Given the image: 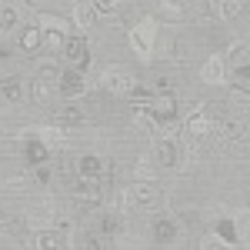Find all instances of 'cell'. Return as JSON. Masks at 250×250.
<instances>
[{
    "instance_id": "1",
    "label": "cell",
    "mask_w": 250,
    "mask_h": 250,
    "mask_svg": "<svg viewBox=\"0 0 250 250\" xmlns=\"http://www.w3.org/2000/svg\"><path fill=\"white\" fill-rule=\"evenodd\" d=\"M157 17H147L144 14V20L140 23H134L130 27V34H127V40H130V50H134L137 57L144 60V63H150L154 60V50H157Z\"/></svg>"
},
{
    "instance_id": "2",
    "label": "cell",
    "mask_w": 250,
    "mask_h": 250,
    "mask_svg": "<svg viewBox=\"0 0 250 250\" xmlns=\"http://www.w3.org/2000/svg\"><path fill=\"white\" fill-rule=\"evenodd\" d=\"M100 83H104V90H107L110 97H127L130 90H134L137 80L130 77L127 67H120V63H107L104 74H100Z\"/></svg>"
},
{
    "instance_id": "3",
    "label": "cell",
    "mask_w": 250,
    "mask_h": 250,
    "mask_svg": "<svg viewBox=\"0 0 250 250\" xmlns=\"http://www.w3.org/2000/svg\"><path fill=\"white\" fill-rule=\"evenodd\" d=\"M157 187L150 180H134L127 190L120 193V200H124V207H154L157 204Z\"/></svg>"
},
{
    "instance_id": "4",
    "label": "cell",
    "mask_w": 250,
    "mask_h": 250,
    "mask_svg": "<svg viewBox=\"0 0 250 250\" xmlns=\"http://www.w3.org/2000/svg\"><path fill=\"white\" fill-rule=\"evenodd\" d=\"M57 90L63 100H80V97H87V77H83V70H63L57 77Z\"/></svg>"
},
{
    "instance_id": "5",
    "label": "cell",
    "mask_w": 250,
    "mask_h": 250,
    "mask_svg": "<svg viewBox=\"0 0 250 250\" xmlns=\"http://www.w3.org/2000/svg\"><path fill=\"white\" fill-rule=\"evenodd\" d=\"M54 224H57V210H54V204L50 200H40L37 207H30L27 213V230H54Z\"/></svg>"
},
{
    "instance_id": "6",
    "label": "cell",
    "mask_w": 250,
    "mask_h": 250,
    "mask_svg": "<svg viewBox=\"0 0 250 250\" xmlns=\"http://www.w3.org/2000/svg\"><path fill=\"white\" fill-rule=\"evenodd\" d=\"M63 57H67V63H74V67L83 70L90 63V43H87V37L83 34H70L67 43H63Z\"/></svg>"
},
{
    "instance_id": "7",
    "label": "cell",
    "mask_w": 250,
    "mask_h": 250,
    "mask_svg": "<svg viewBox=\"0 0 250 250\" xmlns=\"http://www.w3.org/2000/svg\"><path fill=\"white\" fill-rule=\"evenodd\" d=\"M200 80H204L207 87L227 83V57H224V54H210V57L204 60V67H200Z\"/></svg>"
},
{
    "instance_id": "8",
    "label": "cell",
    "mask_w": 250,
    "mask_h": 250,
    "mask_svg": "<svg viewBox=\"0 0 250 250\" xmlns=\"http://www.w3.org/2000/svg\"><path fill=\"white\" fill-rule=\"evenodd\" d=\"M154 160L157 167H164V170H170L180 164V144H177V137H160L154 147Z\"/></svg>"
},
{
    "instance_id": "9",
    "label": "cell",
    "mask_w": 250,
    "mask_h": 250,
    "mask_svg": "<svg viewBox=\"0 0 250 250\" xmlns=\"http://www.w3.org/2000/svg\"><path fill=\"white\" fill-rule=\"evenodd\" d=\"M204 10H207V17L213 20H237L240 17V10H244V0H204Z\"/></svg>"
},
{
    "instance_id": "10",
    "label": "cell",
    "mask_w": 250,
    "mask_h": 250,
    "mask_svg": "<svg viewBox=\"0 0 250 250\" xmlns=\"http://www.w3.org/2000/svg\"><path fill=\"white\" fill-rule=\"evenodd\" d=\"M213 130V117L207 110H193L187 120H184V134L190 137V140H200V137H207Z\"/></svg>"
},
{
    "instance_id": "11",
    "label": "cell",
    "mask_w": 250,
    "mask_h": 250,
    "mask_svg": "<svg viewBox=\"0 0 250 250\" xmlns=\"http://www.w3.org/2000/svg\"><path fill=\"white\" fill-rule=\"evenodd\" d=\"M100 180H104V177H83V173H77V180H74V193H77L80 200H87V204H100V197H104Z\"/></svg>"
},
{
    "instance_id": "12",
    "label": "cell",
    "mask_w": 250,
    "mask_h": 250,
    "mask_svg": "<svg viewBox=\"0 0 250 250\" xmlns=\"http://www.w3.org/2000/svg\"><path fill=\"white\" fill-rule=\"evenodd\" d=\"M213 130L220 140H230V144H240L250 137V127L244 120H213Z\"/></svg>"
},
{
    "instance_id": "13",
    "label": "cell",
    "mask_w": 250,
    "mask_h": 250,
    "mask_svg": "<svg viewBox=\"0 0 250 250\" xmlns=\"http://www.w3.org/2000/svg\"><path fill=\"white\" fill-rule=\"evenodd\" d=\"M150 110H154L157 124L173 120V117H177V97H173L170 90H160V94H154V100H150Z\"/></svg>"
},
{
    "instance_id": "14",
    "label": "cell",
    "mask_w": 250,
    "mask_h": 250,
    "mask_svg": "<svg viewBox=\"0 0 250 250\" xmlns=\"http://www.w3.org/2000/svg\"><path fill=\"white\" fill-rule=\"evenodd\" d=\"M177 233H180L177 220H170V217H160V220L154 224V230H150V237H154L157 247H167V244H173V240H177Z\"/></svg>"
},
{
    "instance_id": "15",
    "label": "cell",
    "mask_w": 250,
    "mask_h": 250,
    "mask_svg": "<svg viewBox=\"0 0 250 250\" xmlns=\"http://www.w3.org/2000/svg\"><path fill=\"white\" fill-rule=\"evenodd\" d=\"M23 157H27V164H47L50 160V147L40 140V137H27V144H23Z\"/></svg>"
},
{
    "instance_id": "16",
    "label": "cell",
    "mask_w": 250,
    "mask_h": 250,
    "mask_svg": "<svg viewBox=\"0 0 250 250\" xmlns=\"http://www.w3.org/2000/svg\"><path fill=\"white\" fill-rule=\"evenodd\" d=\"M110 164L104 160V157L97 154H83L77 157V173H83V177H104V170H107Z\"/></svg>"
},
{
    "instance_id": "17",
    "label": "cell",
    "mask_w": 250,
    "mask_h": 250,
    "mask_svg": "<svg viewBox=\"0 0 250 250\" xmlns=\"http://www.w3.org/2000/svg\"><path fill=\"white\" fill-rule=\"evenodd\" d=\"M27 244H30V247L54 250V247H63L67 240H63V237H60L57 230H37V233H30V237H27Z\"/></svg>"
},
{
    "instance_id": "18",
    "label": "cell",
    "mask_w": 250,
    "mask_h": 250,
    "mask_svg": "<svg viewBox=\"0 0 250 250\" xmlns=\"http://www.w3.org/2000/svg\"><path fill=\"white\" fill-rule=\"evenodd\" d=\"M34 137H40L50 150H57L60 144H63V124H43V127L34 130Z\"/></svg>"
},
{
    "instance_id": "19",
    "label": "cell",
    "mask_w": 250,
    "mask_h": 250,
    "mask_svg": "<svg viewBox=\"0 0 250 250\" xmlns=\"http://www.w3.org/2000/svg\"><path fill=\"white\" fill-rule=\"evenodd\" d=\"M40 47H43V30H40L37 23H34V27H23V34H20V50H23V54H37Z\"/></svg>"
},
{
    "instance_id": "20",
    "label": "cell",
    "mask_w": 250,
    "mask_h": 250,
    "mask_svg": "<svg viewBox=\"0 0 250 250\" xmlns=\"http://www.w3.org/2000/svg\"><path fill=\"white\" fill-rule=\"evenodd\" d=\"M94 227H97L100 233H107V237H117V233H120V217H117V210H104V213H97Z\"/></svg>"
},
{
    "instance_id": "21",
    "label": "cell",
    "mask_w": 250,
    "mask_h": 250,
    "mask_svg": "<svg viewBox=\"0 0 250 250\" xmlns=\"http://www.w3.org/2000/svg\"><path fill=\"white\" fill-rule=\"evenodd\" d=\"M20 23V14L14 3H0V34H14Z\"/></svg>"
},
{
    "instance_id": "22",
    "label": "cell",
    "mask_w": 250,
    "mask_h": 250,
    "mask_svg": "<svg viewBox=\"0 0 250 250\" xmlns=\"http://www.w3.org/2000/svg\"><path fill=\"white\" fill-rule=\"evenodd\" d=\"M83 120H87V117H83V110H80L74 100H70V104H67V107L57 114V124H63V127H80Z\"/></svg>"
},
{
    "instance_id": "23",
    "label": "cell",
    "mask_w": 250,
    "mask_h": 250,
    "mask_svg": "<svg viewBox=\"0 0 250 250\" xmlns=\"http://www.w3.org/2000/svg\"><path fill=\"white\" fill-rule=\"evenodd\" d=\"M47 94H50V80H47V77H40V74H37V77L27 83V97H30L34 104H43Z\"/></svg>"
},
{
    "instance_id": "24",
    "label": "cell",
    "mask_w": 250,
    "mask_h": 250,
    "mask_svg": "<svg viewBox=\"0 0 250 250\" xmlns=\"http://www.w3.org/2000/svg\"><path fill=\"white\" fill-rule=\"evenodd\" d=\"M213 230L220 233V240H224L227 247H240V237H237V224H233V220H217Z\"/></svg>"
},
{
    "instance_id": "25",
    "label": "cell",
    "mask_w": 250,
    "mask_h": 250,
    "mask_svg": "<svg viewBox=\"0 0 250 250\" xmlns=\"http://www.w3.org/2000/svg\"><path fill=\"white\" fill-rule=\"evenodd\" d=\"M0 94L7 97L10 104L20 100V97H23V80H20V77H3V80H0Z\"/></svg>"
},
{
    "instance_id": "26",
    "label": "cell",
    "mask_w": 250,
    "mask_h": 250,
    "mask_svg": "<svg viewBox=\"0 0 250 250\" xmlns=\"http://www.w3.org/2000/svg\"><path fill=\"white\" fill-rule=\"evenodd\" d=\"M74 17H77L80 30H87V27H94V20H97V7H90V3H77V7H74Z\"/></svg>"
},
{
    "instance_id": "27",
    "label": "cell",
    "mask_w": 250,
    "mask_h": 250,
    "mask_svg": "<svg viewBox=\"0 0 250 250\" xmlns=\"http://www.w3.org/2000/svg\"><path fill=\"white\" fill-rule=\"evenodd\" d=\"M40 30H63V34H70V20L57 17V14H40Z\"/></svg>"
},
{
    "instance_id": "28",
    "label": "cell",
    "mask_w": 250,
    "mask_h": 250,
    "mask_svg": "<svg viewBox=\"0 0 250 250\" xmlns=\"http://www.w3.org/2000/svg\"><path fill=\"white\" fill-rule=\"evenodd\" d=\"M67 37H70V34H63V30H43V47H47V50H54V54H63Z\"/></svg>"
},
{
    "instance_id": "29",
    "label": "cell",
    "mask_w": 250,
    "mask_h": 250,
    "mask_svg": "<svg viewBox=\"0 0 250 250\" xmlns=\"http://www.w3.org/2000/svg\"><path fill=\"white\" fill-rule=\"evenodd\" d=\"M233 224H237V237H240V247H250V207L240 217H233Z\"/></svg>"
},
{
    "instance_id": "30",
    "label": "cell",
    "mask_w": 250,
    "mask_h": 250,
    "mask_svg": "<svg viewBox=\"0 0 250 250\" xmlns=\"http://www.w3.org/2000/svg\"><path fill=\"white\" fill-rule=\"evenodd\" d=\"M160 17L164 20H184V3L180 0H160Z\"/></svg>"
},
{
    "instance_id": "31",
    "label": "cell",
    "mask_w": 250,
    "mask_h": 250,
    "mask_svg": "<svg viewBox=\"0 0 250 250\" xmlns=\"http://www.w3.org/2000/svg\"><path fill=\"white\" fill-rule=\"evenodd\" d=\"M127 100H130L134 107H140V104H144V107H150V100H154V90H147V87H140V83H134V90L127 94Z\"/></svg>"
},
{
    "instance_id": "32",
    "label": "cell",
    "mask_w": 250,
    "mask_h": 250,
    "mask_svg": "<svg viewBox=\"0 0 250 250\" xmlns=\"http://www.w3.org/2000/svg\"><path fill=\"white\" fill-rule=\"evenodd\" d=\"M154 164H157V160H154ZM154 164H150V160H144V157H137L134 177H137V180H154Z\"/></svg>"
},
{
    "instance_id": "33",
    "label": "cell",
    "mask_w": 250,
    "mask_h": 250,
    "mask_svg": "<svg viewBox=\"0 0 250 250\" xmlns=\"http://www.w3.org/2000/svg\"><path fill=\"white\" fill-rule=\"evenodd\" d=\"M37 70H40V77H47V80H54V77H60V74H63V70H60L54 60H40Z\"/></svg>"
},
{
    "instance_id": "34",
    "label": "cell",
    "mask_w": 250,
    "mask_h": 250,
    "mask_svg": "<svg viewBox=\"0 0 250 250\" xmlns=\"http://www.w3.org/2000/svg\"><path fill=\"white\" fill-rule=\"evenodd\" d=\"M233 104H237V107H250V87L237 83V87H233Z\"/></svg>"
},
{
    "instance_id": "35",
    "label": "cell",
    "mask_w": 250,
    "mask_h": 250,
    "mask_svg": "<svg viewBox=\"0 0 250 250\" xmlns=\"http://www.w3.org/2000/svg\"><path fill=\"white\" fill-rule=\"evenodd\" d=\"M233 74H237V83L250 87V60H240V63L233 67Z\"/></svg>"
},
{
    "instance_id": "36",
    "label": "cell",
    "mask_w": 250,
    "mask_h": 250,
    "mask_svg": "<svg viewBox=\"0 0 250 250\" xmlns=\"http://www.w3.org/2000/svg\"><path fill=\"white\" fill-rule=\"evenodd\" d=\"M224 57H227V63H230V60H240L244 57V40H230V47L224 50Z\"/></svg>"
},
{
    "instance_id": "37",
    "label": "cell",
    "mask_w": 250,
    "mask_h": 250,
    "mask_svg": "<svg viewBox=\"0 0 250 250\" xmlns=\"http://www.w3.org/2000/svg\"><path fill=\"white\" fill-rule=\"evenodd\" d=\"M124 0H94V7H97V14H114L117 7H120Z\"/></svg>"
},
{
    "instance_id": "38",
    "label": "cell",
    "mask_w": 250,
    "mask_h": 250,
    "mask_svg": "<svg viewBox=\"0 0 250 250\" xmlns=\"http://www.w3.org/2000/svg\"><path fill=\"white\" fill-rule=\"evenodd\" d=\"M34 184H37V187H47V184H50V170H47L43 164H37V170H34Z\"/></svg>"
},
{
    "instance_id": "39",
    "label": "cell",
    "mask_w": 250,
    "mask_h": 250,
    "mask_svg": "<svg viewBox=\"0 0 250 250\" xmlns=\"http://www.w3.org/2000/svg\"><path fill=\"white\" fill-rule=\"evenodd\" d=\"M200 247H227V244L220 240V233L213 230V233H207V237H200Z\"/></svg>"
},
{
    "instance_id": "40",
    "label": "cell",
    "mask_w": 250,
    "mask_h": 250,
    "mask_svg": "<svg viewBox=\"0 0 250 250\" xmlns=\"http://www.w3.org/2000/svg\"><path fill=\"white\" fill-rule=\"evenodd\" d=\"M27 3H30V7H40V10L47 7V0H27Z\"/></svg>"
},
{
    "instance_id": "41",
    "label": "cell",
    "mask_w": 250,
    "mask_h": 250,
    "mask_svg": "<svg viewBox=\"0 0 250 250\" xmlns=\"http://www.w3.org/2000/svg\"><path fill=\"white\" fill-rule=\"evenodd\" d=\"M7 107H10V100H7V97L0 94V110H7Z\"/></svg>"
},
{
    "instance_id": "42",
    "label": "cell",
    "mask_w": 250,
    "mask_h": 250,
    "mask_svg": "<svg viewBox=\"0 0 250 250\" xmlns=\"http://www.w3.org/2000/svg\"><path fill=\"white\" fill-rule=\"evenodd\" d=\"M3 187H7V173L0 170V190H3Z\"/></svg>"
},
{
    "instance_id": "43",
    "label": "cell",
    "mask_w": 250,
    "mask_h": 250,
    "mask_svg": "<svg viewBox=\"0 0 250 250\" xmlns=\"http://www.w3.org/2000/svg\"><path fill=\"white\" fill-rule=\"evenodd\" d=\"M247 147H250V137H247Z\"/></svg>"
}]
</instances>
